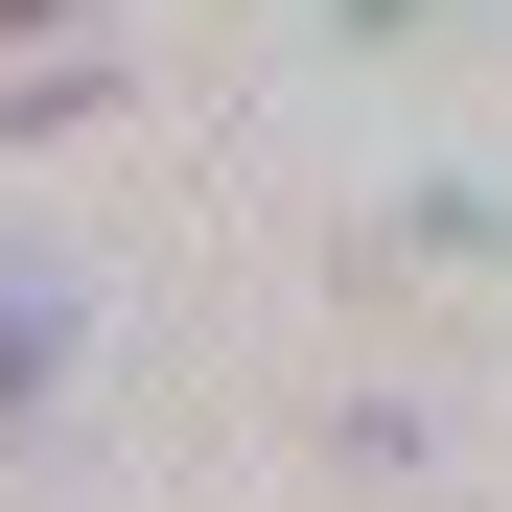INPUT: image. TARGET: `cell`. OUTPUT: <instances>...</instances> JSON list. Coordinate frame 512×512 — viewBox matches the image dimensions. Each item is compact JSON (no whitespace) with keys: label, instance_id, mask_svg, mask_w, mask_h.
Masks as SVG:
<instances>
[{"label":"cell","instance_id":"obj_1","mask_svg":"<svg viewBox=\"0 0 512 512\" xmlns=\"http://www.w3.org/2000/svg\"><path fill=\"white\" fill-rule=\"evenodd\" d=\"M47 373H70V303H47V280H0V419H24Z\"/></svg>","mask_w":512,"mask_h":512}]
</instances>
